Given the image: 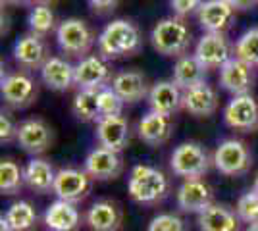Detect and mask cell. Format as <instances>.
Wrapping results in <instances>:
<instances>
[{"label":"cell","mask_w":258,"mask_h":231,"mask_svg":"<svg viewBox=\"0 0 258 231\" xmlns=\"http://www.w3.org/2000/svg\"><path fill=\"white\" fill-rule=\"evenodd\" d=\"M143 46L139 27L129 20H114L97 37L98 54L104 60H119L135 56Z\"/></svg>","instance_id":"1"},{"label":"cell","mask_w":258,"mask_h":231,"mask_svg":"<svg viewBox=\"0 0 258 231\" xmlns=\"http://www.w3.org/2000/svg\"><path fill=\"white\" fill-rule=\"evenodd\" d=\"M191 29L183 22V18H164L152 27L151 43L152 48L162 56L181 58L191 46Z\"/></svg>","instance_id":"2"},{"label":"cell","mask_w":258,"mask_h":231,"mask_svg":"<svg viewBox=\"0 0 258 231\" xmlns=\"http://www.w3.org/2000/svg\"><path fill=\"white\" fill-rule=\"evenodd\" d=\"M170 191V181L164 172L152 166L139 164L129 174L127 193L139 204H158Z\"/></svg>","instance_id":"3"},{"label":"cell","mask_w":258,"mask_h":231,"mask_svg":"<svg viewBox=\"0 0 258 231\" xmlns=\"http://www.w3.org/2000/svg\"><path fill=\"white\" fill-rule=\"evenodd\" d=\"M214 164V160L210 158V154L206 152V148L199 143H181L173 148L170 156V166L172 172L177 177L183 179H197L203 177L210 170V166Z\"/></svg>","instance_id":"4"},{"label":"cell","mask_w":258,"mask_h":231,"mask_svg":"<svg viewBox=\"0 0 258 231\" xmlns=\"http://www.w3.org/2000/svg\"><path fill=\"white\" fill-rule=\"evenodd\" d=\"M56 41L64 54L81 60L89 54L97 39L87 22L79 18H68L56 27Z\"/></svg>","instance_id":"5"},{"label":"cell","mask_w":258,"mask_h":231,"mask_svg":"<svg viewBox=\"0 0 258 231\" xmlns=\"http://www.w3.org/2000/svg\"><path fill=\"white\" fill-rule=\"evenodd\" d=\"M214 166L220 174L227 177L245 176L250 166H252V156L247 144L239 139H226L216 146L214 150Z\"/></svg>","instance_id":"6"},{"label":"cell","mask_w":258,"mask_h":231,"mask_svg":"<svg viewBox=\"0 0 258 231\" xmlns=\"http://www.w3.org/2000/svg\"><path fill=\"white\" fill-rule=\"evenodd\" d=\"M224 121L229 129L250 133L258 129V100L248 95H237L224 108Z\"/></svg>","instance_id":"7"},{"label":"cell","mask_w":258,"mask_h":231,"mask_svg":"<svg viewBox=\"0 0 258 231\" xmlns=\"http://www.w3.org/2000/svg\"><path fill=\"white\" fill-rule=\"evenodd\" d=\"M2 99L12 108H27L37 99V83L29 73L25 71H12L2 77Z\"/></svg>","instance_id":"8"},{"label":"cell","mask_w":258,"mask_h":231,"mask_svg":"<svg viewBox=\"0 0 258 231\" xmlns=\"http://www.w3.org/2000/svg\"><path fill=\"white\" fill-rule=\"evenodd\" d=\"M91 181H93V177L89 176L85 170L62 168V170L56 172L52 193L62 200L79 204L91 193Z\"/></svg>","instance_id":"9"},{"label":"cell","mask_w":258,"mask_h":231,"mask_svg":"<svg viewBox=\"0 0 258 231\" xmlns=\"http://www.w3.org/2000/svg\"><path fill=\"white\" fill-rule=\"evenodd\" d=\"M220 85L224 91L237 95H248L254 85V66L233 56L220 67Z\"/></svg>","instance_id":"10"},{"label":"cell","mask_w":258,"mask_h":231,"mask_svg":"<svg viewBox=\"0 0 258 231\" xmlns=\"http://www.w3.org/2000/svg\"><path fill=\"white\" fill-rule=\"evenodd\" d=\"M177 206L181 212L189 214H201L205 208H208L214 202V191L206 183L205 179H185L177 189Z\"/></svg>","instance_id":"11"},{"label":"cell","mask_w":258,"mask_h":231,"mask_svg":"<svg viewBox=\"0 0 258 231\" xmlns=\"http://www.w3.org/2000/svg\"><path fill=\"white\" fill-rule=\"evenodd\" d=\"M235 54L231 43L227 41L226 33H205L195 46V56L205 64L208 69L222 67L227 60Z\"/></svg>","instance_id":"12"},{"label":"cell","mask_w":258,"mask_h":231,"mask_svg":"<svg viewBox=\"0 0 258 231\" xmlns=\"http://www.w3.org/2000/svg\"><path fill=\"white\" fill-rule=\"evenodd\" d=\"M16 141L20 143V146L25 152L39 156L50 148L52 129L48 127L46 121L39 120V118H29L18 125V139Z\"/></svg>","instance_id":"13"},{"label":"cell","mask_w":258,"mask_h":231,"mask_svg":"<svg viewBox=\"0 0 258 231\" xmlns=\"http://www.w3.org/2000/svg\"><path fill=\"white\" fill-rule=\"evenodd\" d=\"M112 71L100 54H89L76 64V85L79 89H102L112 83Z\"/></svg>","instance_id":"14"},{"label":"cell","mask_w":258,"mask_h":231,"mask_svg":"<svg viewBox=\"0 0 258 231\" xmlns=\"http://www.w3.org/2000/svg\"><path fill=\"white\" fill-rule=\"evenodd\" d=\"M14 60L16 64L23 69H41L44 62L50 58L48 56V44L44 41V37L35 33L23 35L22 39H18L14 44Z\"/></svg>","instance_id":"15"},{"label":"cell","mask_w":258,"mask_h":231,"mask_svg":"<svg viewBox=\"0 0 258 231\" xmlns=\"http://www.w3.org/2000/svg\"><path fill=\"white\" fill-rule=\"evenodd\" d=\"M83 170L97 181H108V179H116L123 172V162L119 152L97 146L87 154Z\"/></svg>","instance_id":"16"},{"label":"cell","mask_w":258,"mask_h":231,"mask_svg":"<svg viewBox=\"0 0 258 231\" xmlns=\"http://www.w3.org/2000/svg\"><path fill=\"white\" fill-rule=\"evenodd\" d=\"M218 106H220L218 93L206 81L183 91V110L189 112L195 118H210L212 114H216Z\"/></svg>","instance_id":"17"},{"label":"cell","mask_w":258,"mask_h":231,"mask_svg":"<svg viewBox=\"0 0 258 231\" xmlns=\"http://www.w3.org/2000/svg\"><path fill=\"white\" fill-rule=\"evenodd\" d=\"M235 18V10L226 0H206L197 12V20L206 33H224Z\"/></svg>","instance_id":"18"},{"label":"cell","mask_w":258,"mask_h":231,"mask_svg":"<svg viewBox=\"0 0 258 231\" xmlns=\"http://www.w3.org/2000/svg\"><path fill=\"white\" fill-rule=\"evenodd\" d=\"M131 127L123 116H112V118H100L97 121V139L100 146L121 152L129 144Z\"/></svg>","instance_id":"19"},{"label":"cell","mask_w":258,"mask_h":231,"mask_svg":"<svg viewBox=\"0 0 258 231\" xmlns=\"http://www.w3.org/2000/svg\"><path fill=\"white\" fill-rule=\"evenodd\" d=\"M173 133L172 116L158 114V112H147L137 123V135L143 143L151 146H160L168 143Z\"/></svg>","instance_id":"20"},{"label":"cell","mask_w":258,"mask_h":231,"mask_svg":"<svg viewBox=\"0 0 258 231\" xmlns=\"http://www.w3.org/2000/svg\"><path fill=\"white\" fill-rule=\"evenodd\" d=\"M123 214L118 202L114 200H97L85 214V223L91 231H119Z\"/></svg>","instance_id":"21"},{"label":"cell","mask_w":258,"mask_h":231,"mask_svg":"<svg viewBox=\"0 0 258 231\" xmlns=\"http://www.w3.org/2000/svg\"><path fill=\"white\" fill-rule=\"evenodd\" d=\"M147 99L152 112L166 116H173L179 108H183V91L173 83V79H164L154 83Z\"/></svg>","instance_id":"22"},{"label":"cell","mask_w":258,"mask_h":231,"mask_svg":"<svg viewBox=\"0 0 258 231\" xmlns=\"http://www.w3.org/2000/svg\"><path fill=\"white\" fill-rule=\"evenodd\" d=\"M39 71H41V81L50 91L62 93L72 85H76V66H72L66 58L50 56Z\"/></svg>","instance_id":"23"},{"label":"cell","mask_w":258,"mask_h":231,"mask_svg":"<svg viewBox=\"0 0 258 231\" xmlns=\"http://www.w3.org/2000/svg\"><path fill=\"white\" fill-rule=\"evenodd\" d=\"M197 223L201 231H239L241 220L235 210L227 208L226 204L212 202L197 216Z\"/></svg>","instance_id":"24"},{"label":"cell","mask_w":258,"mask_h":231,"mask_svg":"<svg viewBox=\"0 0 258 231\" xmlns=\"http://www.w3.org/2000/svg\"><path fill=\"white\" fill-rule=\"evenodd\" d=\"M43 221L48 231H76L81 225V214L74 202L58 198L44 210Z\"/></svg>","instance_id":"25"},{"label":"cell","mask_w":258,"mask_h":231,"mask_svg":"<svg viewBox=\"0 0 258 231\" xmlns=\"http://www.w3.org/2000/svg\"><path fill=\"white\" fill-rule=\"evenodd\" d=\"M110 87L118 93L119 97L123 99L125 104H133V102H139L145 97H149V85H147V79L143 73L135 71V69H127V71H119L114 75Z\"/></svg>","instance_id":"26"},{"label":"cell","mask_w":258,"mask_h":231,"mask_svg":"<svg viewBox=\"0 0 258 231\" xmlns=\"http://www.w3.org/2000/svg\"><path fill=\"white\" fill-rule=\"evenodd\" d=\"M208 67L197 58L195 54H185L177 58L175 66H173V83L181 91H187L191 87H197L206 81Z\"/></svg>","instance_id":"27"},{"label":"cell","mask_w":258,"mask_h":231,"mask_svg":"<svg viewBox=\"0 0 258 231\" xmlns=\"http://www.w3.org/2000/svg\"><path fill=\"white\" fill-rule=\"evenodd\" d=\"M23 177H25V185L39 193H50L54 189V181H56V172L50 162H46L44 158H31L25 170H23Z\"/></svg>","instance_id":"28"},{"label":"cell","mask_w":258,"mask_h":231,"mask_svg":"<svg viewBox=\"0 0 258 231\" xmlns=\"http://www.w3.org/2000/svg\"><path fill=\"white\" fill-rule=\"evenodd\" d=\"M98 91L100 89H79L72 100V112L79 121H98L100 108H98Z\"/></svg>","instance_id":"29"},{"label":"cell","mask_w":258,"mask_h":231,"mask_svg":"<svg viewBox=\"0 0 258 231\" xmlns=\"http://www.w3.org/2000/svg\"><path fill=\"white\" fill-rule=\"evenodd\" d=\"M4 220L8 221L12 231H33L37 227V210L31 202L27 200H18L10 204V208L6 210Z\"/></svg>","instance_id":"30"},{"label":"cell","mask_w":258,"mask_h":231,"mask_svg":"<svg viewBox=\"0 0 258 231\" xmlns=\"http://www.w3.org/2000/svg\"><path fill=\"white\" fill-rule=\"evenodd\" d=\"M25 185L23 170L14 160L6 158L0 164V191L2 195H16Z\"/></svg>","instance_id":"31"},{"label":"cell","mask_w":258,"mask_h":231,"mask_svg":"<svg viewBox=\"0 0 258 231\" xmlns=\"http://www.w3.org/2000/svg\"><path fill=\"white\" fill-rule=\"evenodd\" d=\"M27 23H29V33L46 37L56 27V16L48 4H37L29 12Z\"/></svg>","instance_id":"32"},{"label":"cell","mask_w":258,"mask_h":231,"mask_svg":"<svg viewBox=\"0 0 258 231\" xmlns=\"http://www.w3.org/2000/svg\"><path fill=\"white\" fill-rule=\"evenodd\" d=\"M233 52L250 66H258V27H250L237 39Z\"/></svg>","instance_id":"33"},{"label":"cell","mask_w":258,"mask_h":231,"mask_svg":"<svg viewBox=\"0 0 258 231\" xmlns=\"http://www.w3.org/2000/svg\"><path fill=\"white\" fill-rule=\"evenodd\" d=\"M125 102L114 89L102 87L98 91V108H100V118H112V116H121L123 114Z\"/></svg>","instance_id":"34"},{"label":"cell","mask_w":258,"mask_h":231,"mask_svg":"<svg viewBox=\"0 0 258 231\" xmlns=\"http://www.w3.org/2000/svg\"><path fill=\"white\" fill-rule=\"evenodd\" d=\"M235 212L243 223H247V225L258 223V193L254 189L245 193L243 197H239L235 204Z\"/></svg>","instance_id":"35"},{"label":"cell","mask_w":258,"mask_h":231,"mask_svg":"<svg viewBox=\"0 0 258 231\" xmlns=\"http://www.w3.org/2000/svg\"><path fill=\"white\" fill-rule=\"evenodd\" d=\"M147 231H187V223L175 214H158L149 221Z\"/></svg>","instance_id":"36"},{"label":"cell","mask_w":258,"mask_h":231,"mask_svg":"<svg viewBox=\"0 0 258 231\" xmlns=\"http://www.w3.org/2000/svg\"><path fill=\"white\" fill-rule=\"evenodd\" d=\"M18 139V125L14 123L8 112L0 114V141L2 143H12Z\"/></svg>","instance_id":"37"},{"label":"cell","mask_w":258,"mask_h":231,"mask_svg":"<svg viewBox=\"0 0 258 231\" xmlns=\"http://www.w3.org/2000/svg\"><path fill=\"white\" fill-rule=\"evenodd\" d=\"M201 4H203V0H170V8L177 18H185L189 14L199 12Z\"/></svg>","instance_id":"38"},{"label":"cell","mask_w":258,"mask_h":231,"mask_svg":"<svg viewBox=\"0 0 258 231\" xmlns=\"http://www.w3.org/2000/svg\"><path fill=\"white\" fill-rule=\"evenodd\" d=\"M87 2L97 14H108V12L114 10L116 4H118V0H87Z\"/></svg>","instance_id":"39"},{"label":"cell","mask_w":258,"mask_h":231,"mask_svg":"<svg viewBox=\"0 0 258 231\" xmlns=\"http://www.w3.org/2000/svg\"><path fill=\"white\" fill-rule=\"evenodd\" d=\"M227 4L233 8V10H241V12H245V10H250V8H254L258 4V0H226Z\"/></svg>","instance_id":"40"},{"label":"cell","mask_w":258,"mask_h":231,"mask_svg":"<svg viewBox=\"0 0 258 231\" xmlns=\"http://www.w3.org/2000/svg\"><path fill=\"white\" fill-rule=\"evenodd\" d=\"M4 2H8L12 6H29L33 0H2V4H4Z\"/></svg>","instance_id":"41"},{"label":"cell","mask_w":258,"mask_h":231,"mask_svg":"<svg viewBox=\"0 0 258 231\" xmlns=\"http://www.w3.org/2000/svg\"><path fill=\"white\" fill-rule=\"evenodd\" d=\"M245 231H258V223H250V225H247V229Z\"/></svg>","instance_id":"42"},{"label":"cell","mask_w":258,"mask_h":231,"mask_svg":"<svg viewBox=\"0 0 258 231\" xmlns=\"http://www.w3.org/2000/svg\"><path fill=\"white\" fill-rule=\"evenodd\" d=\"M252 189L258 193V174H256V177H254V187H252Z\"/></svg>","instance_id":"43"},{"label":"cell","mask_w":258,"mask_h":231,"mask_svg":"<svg viewBox=\"0 0 258 231\" xmlns=\"http://www.w3.org/2000/svg\"><path fill=\"white\" fill-rule=\"evenodd\" d=\"M41 2H43V4H44V2H50V0H41Z\"/></svg>","instance_id":"44"}]
</instances>
